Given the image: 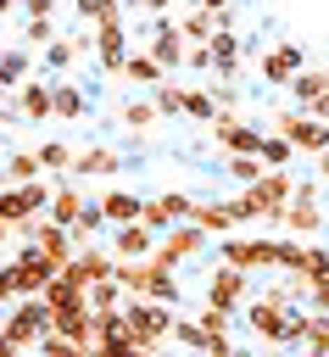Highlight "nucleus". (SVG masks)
Returning <instances> with one entry per match:
<instances>
[{
  "mask_svg": "<svg viewBox=\"0 0 329 357\" xmlns=\"http://www.w3.org/2000/svg\"><path fill=\"white\" fill-rule=\"evenodd\" d=\"M290 195H296V173L290 167H268L257 184H245V201L257 206V223H284V206H290Z\"/></svg>",
  "mask_w": 329,
  "mask_h": 357,
  "instance_id": "obj_1",
  "label": "nucleus"
},
{
  "mask_svg": "<svg viewBox=\"0 0 329 357\" xmlns=\"http://www.w3.org/2000/svg\"><path fill=\"white\" fill-rule=\"evenodd\" d=\"M279 234H301V240H318L323 234V184L318 178H296V195L284 206Z\"/></svg>",
  "mask_w": 329,
  "mask_h": 357,
  "instance_id": "obj_2",
  "label": "nucleus"
},
{
  "mask_svg": "<svg viewBox=\"0 0 329 357\" xmlns=\"http://www.w3.org/2000/svg\"><path fill=\"white\" fill-rule=\"evenodd\" d=\"M0 329H6V340H11V346L33 351V346L50 335V307H45V296H17Z\"/></svg>",
  "mask_w": 329,
  "mask_h": 357,
  "instance_id": "obj_3",
  "label": "nucleus"
},
{
  "mask_svg": "<svg viewBox=\"0 0 329 357\" xmlns=\"http://www.w3.org/2000/svg\"><path fill=\"white\" fill-rule=\"evenodd\" d=\"M190 223H201L212 240H223V234H234L240 223H257V206H251L245 190H240V195H229V201H195Z\"/></svg>",
  "mask_w": 329,
  "mask_h": 357,
  "instance_id": "obj_4",
  "label": "nucleus"
},
{
  "mask_svg": "<svg viewBox=\"0 0 329 357\" xmlns=\"http://www.w3.org/2000/svg\"><path fill=\"white\" fill-rule=\"evenodd\" d=\"M217 262H234V268H245V273L279 268V234H223Z\"/></svg>",
  "mask_w": 329,
  "mask_h": 357,
  "instance_id": "obj_5",
  "label": "nucleus"
},
{
  "mask_svg": "<svg viewBox=\"0 0 329 357\" xmlns=\"http://www.w3.org/2000/svg\"><path fill=\"white\" fill-rule=\"evenodd\" d=\"M6 268H11V279H17V296H45V284L61 273V268L33 245V240H22V245L11 251V262H6Z\"/></svg>",
  "mask_w": 329,
  "mask_h": 357,
  "instance_id": "obj_6",
  "label": "nucleus"
},
{
  "mask_svg": "<svg viewBox=\"0 0 329 357\" xmlns=\"http://www.w3.org/2000/svg\"><path fill=\"white\" fill-rule=\"evenodd\" d=\"M173 307L167 301H151V296H128V324H134V340L145 346H167L173 340Z\"/></svg>",
  "mask_w": 329,
  "mask_h": 357,
  "instance_id": "obj_7",
  "label": "nucleus"
},
{
  "mask_svg": "<svg viewBox=\"0 0 329 357\" xmlns=\"http://www.w3.org/2000/svg\"><path fill=\"white\" fill-rule=\"evenodd\" d=\"M206 240H212V234H206L201 223H190V218H184V223H173L167 234H156V251H151V262H162V268H178V262L201 257V251H206Z\"/></svg>",
  "mask_w": 329,
  "mask_h": 357,
  "instance_id": "obj_8",
  "label": "nucleus"
},
{
  "mask_svg": "<svg viewBox=\"0 0 329 357\" xmlns=\"http://www.w3.org/2000/svg\"><path fill=\"white\" fill-rule=\"evenodd\" d=\"M273 128H279L301 156L329 151V123H323V117H312V112H301V106H296V112H279V117H273Z\"/></svg>",
  "mask_w": 329,
  "mask_h": 357,
  "instance_id": "obj_9",
  "label": "nucleus"
},
{
  "mask_svg": "<svg viewBox=\"0 0 329 357\" xmlns=\"http://www.w3.org/2000/svg\"><path fill=\"white\" fill-rule=\"evenodd\" d=\"M95 67L106 73V78H123V61H128V28H123V17H106V22H95Z\"/></svg>",
  "mask_w": 329,
  "mask_h": 357,
  "instance_id": "obj_10",
  "label": "nucleus"
},
{
  "mask_svg": "<svg viewBox=\"0 0 329 357\" xmlns=\"http://www.w3.org/2000/svg\"><path fill=\"white\" fill-rule=\"evenodd\" d=\"M206 134L217 139L223 156H257V145H262V128L245 123V117H234V112H217V117L206 123Z\"/></svg>",
  "mask_w": 329,
  "mask_h": 357,
  "instance_id": "obj_11",
  "label": "nucleus"
},
{
  "mask_svg": "<svg viewBox=\"0 0 329 357\" xmlns=\"http://www.w3.org/2000/svg\"><path fill=\"white\" fill-rule=\"evenodd\" d=\"M245 296H251V273H245V268H234V262H217V268L206 273V301H212V307H229V312H240V307H245Z\"/></svg>",
  "mask_w": 329,
  "mask_h": 357,
  "instance_id": "obj_12",
  "label": "nucleus"
},
{
  "mask_svg": "<svg viewBox=\"0 0 329 357\" xmlns=\"http://www.w3.org/2000/svg\"><path fill=\"white\" fill-rule=\"evenodd\" d=\"M112 273H117V257H112V251H100L95 240H89V245H78V251H72V262L61 268V279H72V284H84V290H89V284H100V279H112Z\"/></svg>",
  "mask_w": 329,
  "mask_h": 357,
  "instance_id": "obj_13",
  "label": "nucleus"
},
{
  "mask_svg": "<svg viewBox=\"0 0 329 357\" xmlns=\"http://www.w3.org/2000/svg\"><path fill=\"white\" fill-rule=\"evenodd\" d=\"M195 212V195H178V190H167V195H156V201H145L139 206V223L151 229V234H167L173 223H184Z\"/></svg>",
  "mask_w": 329,
  "mask_h": 357,
  "instance_id": "obj_14",
  "label": "nucleus"
},
{
  "mask_svg": "<svg viewBox=\"0 0 329 357\" xmlns=\"http://www.w3.org/2000/svg\"><path fill=\"white\" fill-rule=\"evenodd\" d=\"M307 67V56H301V45L296 39H279V45H268L262 50V78L273 84V89H290V78Z\"/></svg>",
  "mask_w": 329,
  "mask_h": 357,
  "instance_id": "obj_15",
  "label": "nucleus"
},
{
  "mask_svg": "<svg viewBox=\"0 0 329 357\" xmlns=\"http://www.w3.org/2000/svg\"><path fill=\"white\" fill-rule=\"evenodd\" d=\"M145 50L173 73V67H184V50H190V39H184V28L173 22V17H156V28H151V39H145Z\"/></svg>",
  "mask_w": 329,
  "mask_h": 357,
  "instance_id": "obj_16",
  "label": "nucleus"
},
{
  "mask_svg": "<svg viewBox=\"0 0 329 357\" xmlns=\"http://www.w3.org/2000/svg\"><path fill=\"white\" fill-rule=\"evenodd\" d=\"M84 206H89V190L67 173V178L56 184V195H50V212H45V218H50V223H61V229H72V223L84 218Z\"/></svg>",
  "mask_w": 329,
  "mask_h": 357,
  "instance_id": "obj_17",
  "label": "nucleus"
},
{
  "mask_svg": "<svg viewBox=\"0 0 329 357\" xmlns=\"http://www.w3.org/2000/svg\"><path fill=\"white\" fill-rule=\"evenodd\" d=\"M11 100H17L22 123H50V78H22L11 89Z\"/></svg>",
  "mask_w": 329,
  "mask_h": 357,
  "instance_id": "obj_18",
  "label": "nucleus"
},
{
  "mask_svg": "<svg viewBox=\"0 0 329 357\" xmlns=\"http://www.w3.org/2000/svg\"><path fill=\"white\" fill-rule=\"evenodd\" d=\"M284 312H290V307H279V301H268V296H257V301H245V307H240V318H245V329H251L257 340H279Z\"/></svg>",
  "mask_w": 329,
  "mask_h": 357,
  "instance_id": "obj_19",
  "label": "nucleus"
},
{
  "mask_svg": "<svg viewBox=\"0 0 329 357\" xmlns=\"http://www.w3.org/2000/svg\"><path fill=\"white\" fill-rule=\"evenodd\" d=\"M28 240L56 262V268H67L72 262V234L61 229V223H50V218H33V229H28Z\"/></svg>",
  "mask_w": 329,
  "mask_h": 357,
  "instance_id": "obj_20",
  "label": "nucleus"
},
{
  "mask_svg": "<svg viewBox=\"0 0 329 357\" xmlns=\"http://www.w3.org/2000/svg\"><path fill=\"white\" fill-rule=\"evenodd\" d=\"M117 173H123V156L112 145H89L72 156V178H117Z\"/></svg>",
  "mask_w": 329,
  "mask_h": 357,
  "instance_id": "obj_21",
  "label": "nucleus"
},
{
  "mask_svg": "<svg viewBox=\"0 0 329 357\" xmlns=\"http://www.w3.org/2000/svg\"><path fill=\"white\" fill-rule=\"evenodd\" d=\"M156 251V234L134 218V223H117V234H112V257H123V262H139V257H151Z\"/></svg>",
  "mask_w": 329,
  "mask_h": 357,
  "instance_id": "obj_22",
  "label": "nucleus"
},
{
  "mask_svg": "<svg viewBox=\"0 0 329 357\" xmlns=\"http://www.w3.org/2000/svg\"><path fill=\"white\" fill-rule=\"evenodd\" d=\"M89 112V95L72 84V78H50V117H61V123H78Z\"/></svg>",
  "mask_w": 329,
  "mask_h": 357,
  "instance_id": "obj_23",
  "label": "nucleus"
},
{
  "mask_svg": "<svg viewBox=\"0 0 329 357\" xmlns=\"http://www.w3.org/2000/svg\"><path fill=\"white\" fill-rule=\"evenodd\" d=\"M123 78H128V84H139V89H156V84L167 78V67H162L145 45H134V50H128V61H123Z\"/></svg>",
  "mask_w": 329,
  "mask_h": 357,
  "instance_id": "obj_24",
  "label": "nucleus"
},
{
  "mask_svg": "<svg viewBox=\"0 0 329 357\" xmlns=\"http://www.w3.org/2000/svg\"><path fill=\"white\" fill-rule=\"evenodd\" d=\"M206 45H212V61H217V73H229V78H234V67L245 61V39H240L234 28H217Z\"/></svg>",
  "mask_w": 329,
  "mask_h": 357,
  "instance_id": "obj_25",
  "label": "nucleus"
},
{
  "mask_svg": "<svg viewBox=\"0 0 329 357\" xmlns=\"http://www.w3.org/2000/svg\"><path fill=\"white\" fill-rule=\"evenodd\" d=\"M84 50H89V33H72V39H50V45H45V73H56V78H61V73H67V67H72Z\"/></svg>",
  "mask_w": 329,
  "mask_h": 357,
  "instance_id": "obj_26",
  "label": "nucleus"
},
{
  "mask_svg": "<svg viewBox=\"0 0 329 357\" xmlns=\"http://www.w3.org/2000/svg\"><path fill=\"white\" fill-rule=\"evenodd\" d=\"M139 206H145V201H139L134 190H123V184H117V190H100V212H106V223H112V229H117V223H134V218H139Z\"/></svg>",
  "mask_w": 329,
  "mask_h": 357,
  "instance_id": "obj_27",
  "label": "nucleus"
},
{
  "mask_svg": "<svg viewBox=\"0 0 329 357\" xmlns=\"http://www.w3.org/2000/svg\"><path fill=\"white\" fill-rule=\"evenodd\" d=\"M318 95H329V67H301V73L290 78V100H296V106L307 112V106H312Z\"/></svg>",
  "mask_w": 329,
  "mask_h": 357,
  "instance_id": "obj_28",
  "label": "nucleus"
},
{
  "mask_svg": "<svg viewBox=\"0 0 329 357\" xmlns=\"http://www.w3.org/2000/svg\"><path fill=\"white\" fill-rule=\"evenodd\" d=\"M45 167H39V156L33 151H6V162H0V184H28V178H39Z\"/></svg>",
  "mask_w": 329,
  "mask_h": 357,
  "instance_id": "obj_29",
  "label": "nucleus"
},
{
  "mask_svg": "<svg viewBox=\"0 0 329 357\" xmlns=\"http://www.w3.org/2000/svg\"><path fill=\"white\" fill-rule=\"evenodd\" d=\"M28 67H33V50H28V45H6V50H0V84L17 89V84L28 78Z\"/></svg>",
  "mask_w": 329,
  "mask_h": 357,
  "instance_id": "obj_30",
  "label": "nucleus"
},
{
  "mask_svg": "<svg viewBox=\"0 0 329 357\" xmlns=\"http://www.w3.org/2000/svg\"><path fill=\"white\" fill-rule=\"evenodd\" d=\"M84 357H162V346H145V340H95V346H84Z\"/></svg>",
  "mask_w": 329,
  "mask_h": 357,
  "instance_id": "obj_31",
  "label": "nucleus"
},
{
  "mask_svg": "<svg viewBox=\"0 0 329 357\" xmlns=\"http://www.w3.org/2000/svg\"><path fill=\"white\" fill-rule=\"evenodd\" d=\"M33 156H39L45 173H72V156H78V151H72L67 139H45V145H33Z\"/></svg>",
  "mask_w": 329,
  "mask_h": 357,
  "instance_id": "obj_32",
  "label": "nucleus"
},
{
  "mask_svg": "<svg viewBox=\"0 0 329 357\" xmlns=\"http://www.w3.org/2000/svg\"><path fill=\"white\" fill-rule=\"evenodd\" d=\"M178 28H184V39H190V45H206L223 22H217V11H201V6H195V11H184V22H178Z\"/></svg>",
  "mask_w": 329,
  "mask_h": 357,
  "instance_id": "obj_33",
  "label": "nucleus"
},
{
  "mask_svg": "<svg viewBox=\"0 0 329 357\" xmlns=\"http://www.w3.org/2000/svg\"><path fill=\"white\" fill-rule=\"evenodd\" d=\"M307 251H312V240L279 234V273H301V268H307Z\"/></svg>",
  "mask_w": 329,
  "mask_h": 357,
  "instance_id": "obj_34",
  "label": "nucleus"
},
{
  "mask_svg": "<svg viewBox=\"0 0 329 357\" xmlns=\"http://www.w3.org/2000/svg\"><path fill=\"white\" fill-rule=\"evenodd\" d=\"M184 117H190V123H201V128L217 117V100H212V89H206V84H201V89H184Z\"/></svg>",
  "mask_w": 329,
  "mask_h": 357,
  "instance_id": "obj_35",
  "label": "nucleus"
},
{
  "mask_svg": "<svg viewBox=\"0 0 329 357\" xmlns=\"http://www.w3.org/2000/svg\"><path fill=\"white\" fill-rule=\"evenodd\" d=\"M257 156H262L268 167H290V162H296L301 151H296V145H290L284 134H262V145H257Z\"/></svg>",
  "mask_w": 329,
  "mask_h": 357,
  "instance_id": "obj_36",
  "label": "nucleus"
},
{
  "mask_svg": "<svg viewBox=\"0 0 329 357\" xmlns=\"http://www.w3.org/2000/svg\"><path fill=\"white\" fill-rule=\"evenodd\" d=\"M89 307L95 312H117V307H128V290L117 279H100V284H89Z\"/></svg>",
  "mask_w": 329,
  "mask_h": 357,
  "instance_id": "obj_37",
  "label": "nucleus"
},
{
  "mask_svg": "<svg viewBox=\"0 0 329 357\" xmlns=\"http://www.w3.org/2000/svg\"><path fill=\"white\" fill-rule=\"evenodd\" d=\"M151 100H156V112H162V117H184V89H178L173 78H162V84L151 89Z\"/></svg>",
  "mask_w": 329,
  "mask_h": 357,
  "instance_id": "obj_38",
  "label": "nucleus"
},
{
  "mask_svg": "<svg viewBox=\"0 0 329 357\" xmlns=\"http://www.w3.org/2000/svg\"><path fill=\"white\" fill-rule=\"evenodd\" d=\"M156 117H162V112H156V100H151V95H134V100L123 106V123H128V128H139V134H145Z\"/></svg>",
  "mask_w": 329,
  "mask_h": 357,
  "instance_id": "obj_39",
  "label": "nucleus"
},
{
  "mask_svg": "<svg viewBox=\"0 0 329 357\" xmlns=\"http://www.w3.org/2000/svg\"><path fill=\"white\" fill-rule=\"evenodd\" d=\"M262 173H268V162H262V156H229V178H234L240 190H245V184H257Z\"/></svg>",
  "mask_w": 329,
  "mask_h": 357,
  "instance_id": "obj_40",
  "label": "nucleus"
},
{
  "mask_svg": "<svg viewBox=\"0 0 329 357\" xmlns=\"http://www.w3.org/2000/svg\"><path fill=\"white\" fill-rule=\"evenodd\" d=\"M173 340H178L184 351H206V329H201V318H173Z\"/></svg>",
  "mask_w": 329,
  "mask_h": 357,
  "instance_id": "obj_41",
  "label": "nucleus"
},
{
  "mask_svg": "<svg viewBox=\"0 0 329 357\" xmlns=\"http://www.w3.org/2000/svg\"><path fill=\"white\" fill-rule=\"evenodd\" d=\"M72 11H78L89 28H95V22H106V17H123V6H117V0H72Z\"/></svg>",
  "mask_w": 329,
  "mask_h": 357,
  "instance_id": "obj_42",
  "label": "nucleus"
},
{
  "mask_svg": "<svg viewBox=\"0 0 329 357\" xmlns=\"http://www.w3.org/2000/svg\"><path fill=\"white\" fill-rule=\"evenodd\" d=\"M50 39H56V28H50V17H28V22H22V45H28V50H45Z\"/></svg>",
  "mask_w": 329,
  "mask_h": 357,
  "instance_id": "obj_43",
  "label": "nucleus"
},
{
  "mask_svg": "<svg viewBox=\"0 0 329 357\" xmlns=\"http://www.w3.org/2000/svg\"><path fill=\"white\" fill-rule=\"evenodd\" d=\"M206 89H212L217 112H234V106H240V89H234V78H229V73H212V84H206Z\"/></svg>",
  "mask_w": 329,
  "mask_h": 357,
  "instance_id": "obj_44",
  "label": "nucleus"
},
{
  "mask_svg": "<svg viewBox=\"0 0 329 357\" xmlns=\"http://www.w3.org/2000/svg\"><path fill=\"white\" fill-rule=\"evenodd\" d=\"M195 318H201V329H206V335H229V324H234L240 312H229V307H212V301H206Z\"/></svg>",
  "mask_w": 329,
  "mask_h": 357,
  "instance_id": "obj_45",
  "label": "nucleus"
},
{
  "mask_svg": "<svg viewBox=\"0 0 329 357\" xmlns=\"http://www.w3.org/2000/svg\"><path fill=\"white\" fill-rule=\"evenodd\" d=\"M323 273H329V245H318V240H312V251H307V268H301L296 279H301V284H318Z\"/></svg>",
  "mask_w": 329,
  "mask_h": 357,
  "instance_id": "obj_46",
  "label": "nucleus"
},
{
  "mask_svg": "<svg viewBox=\"0 0 329 357\" xmlns=\"http://www.w3.org/2000/svg\"><path fill=\"white\" fill-rule=\"evenodd\" d=\"M33 351H39V357H84V346H78V340H67V335H56V329H50Z\"/></svg>",
  "mask_w": 329,
  "mask_h": 357,
  "instance_id": "obj_47",
  "label": "nucleus"
},
{
  "mask_svg": "<svg viewBox=\"0 0 329 357\" xmlns=\"http://www.w3.org/2000/svg\"><path fill=\"white\" fill-rule=\"evenodd\" d=\"M184 67H190V73H217L212 45H190V50H184Z\"/></svg>",
  "mask_w": 329,
  "mask_h": 357,
  "instance_id": "obj_48",
  "label": "nucleus"
},
{
  "mask_svg": "<svg viewBox=\"0 0 329 357\" xmlns=\"http://www.w3.org/2000/svg\"><path fill=\"white\" fill-rule=\"evenodd\" d=\"M307 301H312V312H329V273L318 284H307Z\"/></svg>",
  "mask_w": 329,
  "mask_h": 357,
  "instance_id": "obj_49",
  "label": "nucleus"
},
{
  "mask_svg": "<svg viewBox=\"0 0 329 357\" xmlns=\"http://www.w3.org/2000/svg\"><path fill=\"white\" fill-rule=\"evenodd\" d=\"M206 357H234V340L229 335H206Z\"/></svg>",
  "mask_w": 329,
  "mask_h": 357,
  "instance_id": "obj_50",
  "label": "nucleus"
},
{
  "mask_svg": "<svg viewBox=\"0 0 329 357\" xmlns=\"http://www.w3.org/2000/svg\"><path fill=\"white\" fill-rule=\"evenodd\" d=\"M17 301V279H11V268H0V307H11Z\"/></svg>",
  "mask_w": 329,
  "mask_h": 357,
  "instance_id": "obj_51",
  "label": "nucleus"
},
{
  "mask_svg": "<svg viewBox=\"0 0 329 357\" xmlns=\"http://www.w3.org/2000/svg\"><path fill=\"white\" fill-rule=\"evenodd\" d=\"M0 117H17V100H11V84H0Z\"/></svg>",
  "mask_w": 329,
  "mask_h": 357,
  "instance_id": "obj_52",
  "label": "nucleus"
},
{
  "mask_svg": "<svg viewBox=\"0 0 329 357\" xmlns=\"http://www.w3.org/2000/svg\"><path fill=\"white\" fill-rule=\"evenodd\" d=\"M312 162H318V173H312V178H318V184H329V151H318Z\"/></svg>",
  "mask_w": 329,
  "mask_h": 357,
  "instance_id": "obj_53",
  "label": "nucleus"
},
{
  "mask_svg": "<svg viewBox=\"0 0 329 357\" xmlns=\"http://www.w3.org/2000/svg\"><path fill=\"white\" fill-rule=\"evenodd\" d=\"M307 112H312V117H323V123H329V95H318V100H312V106H307Z\"/></svg>",
  "mask_w": 329,
  "mask_h": 357,
  "instance_id": "obj_54",
  "label": "nucleus"
},
{
  "mask_svg": "<svg viewBox=\"0 0 329 357\" xmlns=\"http://www.w3.org/2000/svg\"><path fill=\"white\" fill-rule=\"evenodd\" d=\"M145 11H151V17H167V11H173V0H145Z\"/></svg>",
  "mask_w": 329,
  "mask_h": 357,
  "instance_id": "obj_55",
  "label": "nucleus"
},
{
  "mask_svg": "<svg viewBox=\"0 0 329 357\" xmlns=\"http://www.w3.org/2000/svg\"><path fill=\"white\" fill-rule=\"evenodd\" d=\"M195 6H201V11H229L234 0H195Z\"/></svg>",
  "mask_w": 329,
  "mask_h": 357,
  "instance_id": "obj_56",
  "label": "nucleus"
},
{
  "mask_svg": "<svg viewBox=\"0 0 329 357\" xmlns=\"http://www.w3.org/2000/svg\"><path fill=\"white\" fill-rule=\"evenodd\" d=\"M0 357H22V346H11V340H6V329H0Z\"/></svg>",
  "mask_w": 329,
  "mask_h": 357,
  "instance_id": "obj_57",
  "label": "nucleus"
},
{
  "mask_svg": "<svg viewBox=\"0 0 329 357\" xmlns=\"http://www.w3.org/2000/svg\"><path fill=\"white\" fill-rule=\"evenodd\" d=\"M117 6H123V11H145V0H117Z\"/></svg>",
  "mask_w": 329,
  "mask_h": 357,
  "instance_id": "obj_58",
  "label": "nucleus"
},
{
  "mask_svg": "<svg viewBox=\"0 0 329 357\" xmlns=\"http://www.w3.org/2000/svg\"><path fill=\"white\" fill-rule=\"evenodd\" d=\"M11 6H17V0H0V17H11Z\"/></svg>",
  "mask_w": 329,
  "mask_h": 357,
  "instance_id": "obj_59",
  "label": "nucleus"
},
{
  "mask_svg": "<svg viewBox=\"0 0 329 357\" xmlns=\"http://www.w3.org/2000/svg\"><path fill=\"white\" fill-rule=\"evenodd\" d=\"M6 234H11V229H6V223H0V245H6Z\"/></svg>",
  "mask_w": 329,
  "mask_h": 357,
  "instance_id": "obj_60",
  "label": "nucleus"
},
{
  "mask_svg": "<svg viewBox=\"0 0 329 357\" xmlns=\"http://www.w3.org/2000/svg\"><path fill=\"white\" fill-rule=\"evenodd\" d=\"M195 357H206V351H195Z\"/></svg>",
  "mask_w": 329,
  "mask_h": 357,
  "instance_id": "obj_61",
  "label": "nucleus"
}]
</instances>
